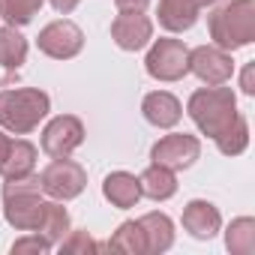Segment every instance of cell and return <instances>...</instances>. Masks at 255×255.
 Returning a JSON list of instances; mask_svg holds the SVG:
<instances>
[{"label":"cell","instance_id":"9a60e30c","mask_svg":"<svg viewBox=\"0 0 255 255\" xmlns=\"http://www.w3.org/2000/svg\"><path fill=\"white\" fill-rule=\"evenodd\" d=\"M141 231H144V246H147V255H162L174 246V222L168 213L162 210H150L138 219Z\"/></svg>","mask_w":255,"mask_h":255},{"label":"cell","instance_id":"5bb4252c","mask_svg":"<svg viewBox=\"0 0 255 255\" xmlns=\"http://www.w3.org/2000/svg\"><path fill=\"white\" fill-rule=\"evenodd\" d=\"M102 195L111 207L117 210H129L141 201V183L135 174L129 171H111L105 180H102Z\"/></svg>","mask_w":255,"mask_h":255},{"label":"cell","instance_id":"ac0fdd59","mask_svg":"<svg viewBox=\"0 0 255 255\" xmlns=\"http://www.w3.org/2000/svg\"><path fill=\"white\" fill-rule=\"evenodd\" d=\"M138 183H141V195L150 198V201H168V198H174V192H177V177H174V171L165 168V165H156V162H150V165L141 171Z\"/></svg>","mask_w":255,"mask_h":255},{"label":"cell","instance_id":"7a4b0ae2","mask_svg":"<svg viewBox=\"0 0 255 255\" xmlns=\"http://www.w3.org/2000/svg\"><path fill=\"white\" fill-rule=\"evenodd\" d=\"M51 96L39 87H6L0 90V129L27 135L48 117Z\"/></svg>","mask_w":255,"mask_h":255},{"label":"cell","instance_id":"4dcf8cb0","mask_svg":"<svg viewBox=\"0 0 255 255\" xmlns=\"http://www.w3.org/2000/svg\"><path fill=\"white\" fill-rule=\"evenodd\" d=\"M192 3H195L198 9H204V6H213V3H219V0H192Z\"/></svg>","mask_w":255,"mask_h":255},{"label":"cell","instance_id":"7c38bea8","mask_svg":"<svg viewBox=\"0 0 255 255\" xmlns=\"http://www.w3.org/2000/svg\"><path fill=\"white\" fill-rule=\"evenodd\" d=\"M180 222H183V231H186L189 237H195V240H210V237H216L219 228H222L219 207H216L213 201H207V198H192V201H186Z\"/></svg>","mask_w":255,"mask_h":255},{"label":"cell","instance_id":"6da1fadb","mask_svg":"<svg viewBox=\"0 0 255 255\" xmlns=\"http://www.w3.org/2000/svg\"><path fill=\"white\" fill-rule=\"evenodd\" d=\"M207 33H210V42L225 51H237L255 42V0L213 3L207 15Z\"/></svg>","mask_w":255,"mask_h":255},{"label":"cell","instance_id":"9c48e42d","mask_svg":"<svg viewBox=\"0 0 255 255\" xmlns=\"http://www.w3.org/2000/svg\"><path fill=\"white\" fill-rule=\"evenodd\" d=\"M201 156V141L189 132H171L162 135L153 147H150V162L165 165L171 171H186L195 165V159Z\"/></svg>","mask_w":255,"mask_h":255},{"label":"cell","instance_id":"44dd1931","mask_svg":"<svg viewBox=\"0 0 255 255\" xmlns=\"http://www.w3.org/2000/svg\"><path fill=\"white\" fill-rule=\"evenodd\" d=\"M105 249L126 252V255H147L144 231H141L138 219H126V222H120V225H117V231L111 234V240L105 243Z\"/></svg>","mask_w":255,"mask_h":255},{"label":"cell","instance_id":"cb8c5ba5","mask_svg":"<svg viewBox=\"0 0 255 255\" xmlns=\"http://www.w3.org/2000/svg\"><path fill=\"white\" fill-rule=\"evenodd\" d=\"M45 0H0V18L12 27H27L39 9H42Z\"/></svg>","mask_w":255,"mask_h":255},{"label":"cell","instance_id":"d6986e66","mask_svg":"<svg viewBox=\"0 0 255 255\" xmlns=\"http://www.w3.org/2000/svg\"><path fill=\"white\" fill-rule=\"evenodd\" d=\"M69 228H72V219H69V210L63 207V201H57V198L45 201L42 216H39V225H36V234H42L51 246H57L69 234Z\"/></svg>","mask_w":255,"mask_h":255},{"label":"cell","instance_id":"603a6c76","mask_svg":"<svg viewBox=\"0 0 255 255\" xmlns=\"http://www.w3.org/2000/svg\"><path fill=\"white\" fill-rule=\"evenodd\" d=\"M213 141H216L219 153H225V156H240V153L249 147V120H246L243 114H237L234 123L228 126L225 132H219Z\"/></svg>","mask_w":255,"mask_h":255},{"label":"cell","instance_id":"ffe728a7","mask_svg":"<svg viewBox=\"0 0 255 255\" xmlns=\"http://www.w3.org/2000/svg\"><path fill=\"white\" fill-rule=\"evenodd\" d=\"M27 60V39L21 36L18 27L3 24L0 27V66L6 72H18Z\"/></svg>","mask_w":255,"mask_h":255},{"label":"cell","instance_id":"4316f807","mask_svg":"<svg viewBox=\"0 0 255 255\" xmlns=\"http://www.w3.org/2000/svg\"><path fill=\"white\" fill-rule=\"evenodd\" d=\"M252 75H255V60H249V63L243 66V72H240V90H243L246 96H255V81H252Z\"/></svg>","mask_w":255,"mask_h":255},{"label":"cell","instance_id":"3957f363","mask_svg":"<svg viewBox=\"0 0 255 255\" xmlns=\"http://www.w3.org/2000/svg\"><path fill=\"white\" fill-rule=\"evenodd\" d=\"M186 114L192 117V123L198 126V132L207 138H216L219 132H225L228 126L234 123L237 111V96L231 87L225 84H207L198 87L189 102H186Z\"/></svg>","mask_w":255,"mask_h":255},{"label":"cell","instance_id":"e0dca14e","mask_svg":"<svg viewBox=\"0 0 255 255\" xmlns=\"http://www.w3.org/2000/svg\"><path fill=\"white\" fill-rule=\"evenodd\" d=\"M198 6L192 0H159V9H156V18L159 24L168 30V33H186L195 27L198 21Z\"/></svg>","mask_w":255,"mask_h":255},{"label":"cell","instance_id":"52a82bcc","mask_svg":"<svg viewBox=\"0 0 255 255\" xmlns=\"http://www.w3.org/2000/svg\"><path fill=\"white\" fill-rule=\"evenodd\" d=\"M36 48L51 60H72L84 48V30L69 18H57L39 30Z\"/></svg>","mask_w":255,"mask_h":255},{"label":"cell","instance_id":"d4e9b609","mask_svg":"<svg viewBox=\"0 0 255 255\" xmlns=\"http://www.w3.org/2000/svg\"><path fill=\"white\" fill-rule=\"evenodd\" d=\"M57 246H60V252H69V255H75V252H78V255H87V252H99V249H105V243H96L84 228H75V231L69 228V234H66Z\"/></svg>","mask_w":255,"mask_h":255},{"label":"cell","instance_id":"f546056e","mask_svg":"<svg viewBox=\"0 0 255 255\" xmlns=\"http://www.w3.org/2000/svg\"><path fill=\"white\" fill-rule=\"evenodd\" d=\"M9 141H12V138L6 135V129H0V159L6 156V147H9Z\"/></svg>","mask_w":255,"mask_h":255},{"label":"cell","instance_id":"4fadbf2b","mask_svg":"<svg viewBox=\"0 0 255 255\" xmlns=\"http://www.w3.org/2000/svg\"><path fill=\"white\" fill-rule=\"evenodd\" d=\"M141 114L150 126H156V129H171V126L180 123L183 117V105L174 93L168 90H153L141 99Z\"/></svg>","mask_w":255,"mask_h":255},{"label":"cell","instance_id":"8992f818","mask_svg":"<svg viewBox=\"0 0 255 255\" xmlns=\"http://www.w3.org/2000/svg\"><path fill=\"white\" fill-rule=\"evenodd\" d=\"M39 186L48 198H57V201H72L84 192L87 186V171L84 165H78L75 159L69 156H60V159H51L42 171H39Z\"/></svg>","mask_w":255,"mask_h":255},{"label":"cell","instance_id":"f1b7e54d","mask_svg":"<svg viewBox=\"0 0 255 255\" xmlns=\"http://www.w3.org/2000/svg\"><path fill=\"white\" fill-rule=\"evenodd\" d=\"M48 3L54 6V12H60V15H69V12H75V9H78V3H81V0H48Z\"/></svg>","mask_w":255,"mask_h":255},{"label":"cell","instance_id":"83f0119b","mask_svg":"<svg viewBox=\"0 0 255 255\" xmlns=\"http://www.w3.org/2000/svg\"><path fill=\"white\" fill-rule=\"evenodd\" d=\"M120 12H144L150 0H114Z\"/></svg>","mask_w":255,"mask_h":255},{"label":"cell","instance_id":"ba28073f","mask_svg":"<svg viewBox=\"0 0 255 255\" xmlns=\"http://www.w3.org/2000/svg\"><path fill=\"white\" fill-rule=\"evenodd\" d=\"M81 144H84V123L75 114H57V117H51L45 123V129H42V138H39V147L51 159L72 156Z\"/></svg>","mask_w":255,"mask_h":255},{"label":"cell","instance_id":"5b68a950","mask_svg":"<svg viewBox=\"0 0 255 255\" xmlns=\"http://www.w3.org/2000/svg\"><path fill=\"white\" fill-rule=\"evenodd\" d=\"M144 69L156 81H165V84L180 81L183 75H189V48L174 36L153 39L150 51L144 57Z\"/></svg>","mask_w":255,"mask_h":255},{"label":"cell","instance_id":"7402d4cb","mask_svg":"<svg viewBox=\"0 0 255 255\" xmlns=\"http://www.w3.org/2000/svg\"><path fill=\"white\" fill-rule=\"evenodd\" d=\"M225 249L231 255H252L255 252V219L237 216L225 228Z\"/></svg>","mask_w":255,"mask_h":255},{"label":"cell","instance_id":"277c9868","mask_svg":"<svg viewBox=\"0 0 255 255\" xmlns=\"http://www.w3.org/2000/svg\"><path fill=\"white\" fill-rule=\"evenodd\" d=\"M0 198H3V216L15 231H36L42 207H45L39 174L6 180L3 189H0Z\"/></svg>","mask_w":255,"mask_h":255},{"label":"cell","instance_id":"8fae6325","mask_svg":"<svg viewBox=\"0 0 255 255\" xmlns=\"http://www.w3.org/2000/svg\"><path fill=\"white\" fill-rule=\"evenodd\" d=\"M111 39L120 51H141L153 39V21L144 12H120L111 21Z\"/></svg>","mask_w":255,"mask_h":255},{"label":"cell","instance_id":"2e32d148","mask_svg":"<svg viewBox=\"0 0 255 255\" xmlns=\"http://www.w3.org/2000/svg\"><path fill=\"white\" fill-rule=\"evenodd\" d=\"M36 156H39V150H36L27 138H15V141H9L6 156L0 159V177H3V180H15V177H27V174H33V168H36Z\"/></svg>","mask_w":255,"mask_h":255},{"label":"cell","instance_id":"30bf717a","mask_svg":"<svg viewBox=\"0 0 255 255\" xmlns=\"http://www.w3.org/2000/svg\"><path fill=\"white\" fill-rule=\"evenodd\" d=\"M189 72L204 84H225L234 75L231 51H225L213 42L210 45H195V48H189Z\"/></svg>","mask_w":255,"mask_h":255},{"label":"cell","instance_id":"484cf974","mask_svg":"<svg viewBox=\"0 0 255 255\" xmlns=\"http://www.w3.org/2000/svg\"><path fill=\"white\" fill-rule=\"evenodd\" d=\"M48 249H54V246L42 234H36V231L33 234H24L21 240L12 243V255H18V252H48Z\"/></svg>","mask_w":255,"mask_h":255}]
</instances>
